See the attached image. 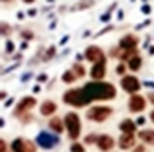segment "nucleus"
<instances>
[{
    "label": "nucleus",
    "instance_id": "1a4fd4ad",
    "mask_svg": "<svg viewBox=\"0 0 154 152\" xmlns=\"http://www.w3.org/2000/svg\"><path fill=\"white\" fill-rule=\"evenodd\" d=\"M12 150L14 152H33V145L23 138H18L16 142L12 143Z\"/></svg>",
    "mask_w": 154,
    "mask_h": 152
},
{
    "label": "nucleus",
    "instance_id": "72a5a7b5",
    "mask_svg": "<svg viewBox=\"0 0 154 152\" xmlns=\"http://www.w3.org/2000/svg\"><path fill=\"white\" fill-rule=\"evenodd\" d=\"M4 2H11V0H4Z\"/></svg>",
    "mask_w": 154,
    "mask_h": 152
},
{
    "label": "nucleus",
    "instance_id": "39448f33",
    "mask_svg": "<svg viewBox=\"0 0 154 152\" xmlns=\"http://www.w3.org/2000/svg\"><path fill=\"white\" fill-rule=\"evenodd\" d=\"M121 86H123V89H125V91H128V93H137V91L140 89V82H138V79H137V77H133V75L123 77Z\"/></svg>",
    "mask_w": 154,
    "mask_h": 152
},
{
    "label": "nucleus",
    "instance_id": "bb28decb",
    "mask_svg": "<svg viewBox=\"0 0 154 152\" xmlns=\"http://www.w3.org/2000/svg\"><path fill=\"white\" fill-rule=\"evenodd\" d=\"M28 14H30V16H35V14H37V11H35V9H30Z\"/></svg>",
    "mask_w": 154,
    "mask_h": 152
},
{
    "label": "nucleus",
    "instance_id": "0eeeda50",
    "mask_svg": "<svg viewBox=\"0 0 154 152\" xmlns=\"http://www.w3.org/2000/svg\"><path fill=\"white\" fill-rule=\"evenodd\" d=\"M86 58L89 61H93V63H98V61H103V53H102V49L96 47V46H89L86 49Z\"/></svg>",
    "mask_w": 154,
    "mask_h": 152
},
{
    "label": "nucleus",
    "instance_id": "f3484780",
    "mask_svg": "<svg viewBox=\"0 0 154 152\" xmlns=\"http://www.w3.org/2000/svg\"><path fill=\"white\" fill-rule=\"evenodd\" d=\"M140 65H142V59H140V56H133L131 59H130V63H128L130 70H133V72H137V70L140 68Z\"/></svg>",
    "mask_w": 154,
    "mask_h": 152
},
{
    "label": "nucleus",
    "instance_id": "ddd939ff",
    "mask_svg": "<svg viewBox=\"0 0 154 152\" xmlns=\"http://www.w3.org/2000/svg\"><path fill=\"white\" fill-rule=\"evenodd\" d=\"M133 143H135V136L131 133H125L119 138V147L121 149H130V147H133Z\"/></svg>",
    "mask_w": 154,
    "mask_h": 152
},
{
    "label": "nucleus",
    "instance_id": "4468645a",
    "mask_svg": "<svg viewBox=\"0 0 154 152\" xmlns=\"http://www.w3.org/2000/svg\"><path fill=\"white\" fill-rule=\"evenodd\" d=\"M56 112V103L54 102H44L40 105V114L42 115H51Z\"/></svg>",
    "mask_w": 154,
    "mask_h": 152
},
{
    "label": "nucleus",
    "instance_id": "7c9ffc66",
    "mask_svg": "<svg viewBox=\"0 0 154 152\" xmlns=\"http://www.w3.org/2000/svg\"><path fill=\"white\" fill-rule=\"evenodd\" d=\"M23 2H25V4H33L35 0H23Z\"/></svg>",
    "mask_w": 154,
    "mask_h": 152
},
{
    "label": "nucleus",
    "instance_id": "c756f323",
    "mask_svg": "<svg viewBox=\"0 0 154 152\" xmlns=\"http://www.w3.org/2000/svg\"><path fill=\"white\" fill-rule=\"evenodd\" d=\"M0 145H2V152H5V142H2Z\"/></svg>",
    "mask_w": 154,
    "mask_h": 152
},
{
    "label": "nucleus",
    "instance_id": "2f4dec72",
    "mask_svg": "<svg viewBox=\"0 0 154 152\" xmlns=\"http://www.w3.org/2000/svg\"><path fill=\"white\" fill-rule=\"evenodd\" d=\"M151 121H152V123H154V110H152V112H151Z\"/></svg>",
    "mask_w": 154,
    "mask_h": 152
},
{
    "label": "nucleus",
    "instance_id": "f03ea898",
    "mask_svg": "<svg viewBox=\"0 0 154 152\" xmlns=\"http://www.w3.org/2000/svg\"><path fill=\"white\" fill-rule=\"evenodd\" d=\"M63 102L74 105V107H84V105H88L91 100L88 98L86 91H84V87H82V89H72V91H67V93L63 95Z\"/></svg>",
    "mask_w": 154,
    "mask_h": 152
},
{
    "label": "nucleus",
    "instance_id": "b1692460",
    "mask_svg": "<svg viewBox=\"0 0 154 152\" xmlns=\"http://www.w3.org/2000/svg\"><path fill=\"white\" fill-rule=\"evenodd\" d=\"M125 70H126V67L123 65V63H121V65L117 67V74H119V75H123V74H125Z\"/></svg>",
    "mask_w": 154,
    "mask_h": 152
},
{
    "label": "nucleus",
    "instance_id": "a211bd4d",
    "mask_svg": "<svg viewBox=\"0 0 154 152\" xmlns=\"http://www.w3.org/2000/svg\"><path fill=\"white\" fill-rule=\"evenodd\" d=\"M121 131H123V133H131L133 135L135 124L131 123V121H123V123H121Z\"/></svg>",
    "mask_w": 154,
    "mask_h": 152
},
{
    "label": "nucleus",
    "instance_id": "a878e982",
    "mask_svg": "<svg viewBox=\"0 0 154 152\" xmlns=\"http://www.w3.org/2000/svg\"><path fill=\"white\" fill-rule=\"evenodd\" d=\"M14 49V44L12 42H7V51H12Z\"/></svg>",
    "mask_w": 154,
    "mask_h": 152
},
{
    "label": "nucleus",
    "instance_id": "2eb2a0df",
    "mask_svg": "<svg viewBox=\"0 0 154 152\" xmlns=\"http://www.w3.org/2000/svg\"><path fill=\"white\" fill-rule=\"evenodd\" d=\"M33 105H35V100H33V98H25V100H21V103H19L18 108H16V114H21V112H25V110H30Z\"/></svg>",
    "mask_w": 154,
    "mask_h": 152
},
{
    "label": "nucleus",
    "instance_id": "c85d7f7f",
    "mask_svg": "<svg viewBox=\"0 0 154 152\" xmlns=\"http://www.w3.org/2000/svg\"><path fill=\"white\" fill-rule=\"evenodd\" d=\"M135 152H144V147H137V149H135Z\"/></svg>",
    "mask_w": 154,
    "mask_h": 152
},
{
    "label": "nucleus",
    "instance_id": "f8f14e48",
    "mask_svg": "<svg viewBox=\"0 0 154 152\" xmlns=\"http://www.w3.org/2000/svg\"><path fill=\"white\" fill-rule=\"evenodd\" d=\"M96 143H98V147H100L102 150H110V149L114 147V140H112L109 135H102Z\"/></svg>",
    "mask_w": 154,
    "mask_h": 152
},
{
    "label": "nucleus",
    "instance_id": "9b49d317",
    "mask_svg": "<svg viewBox=\"0 0 154 152\" xmlns=\"http://www.w3.org/2000/svg\"><path fill=\"white\" fill-rule=\"evenodd\" d=\"M103 75H105V63H103V61H98V63H95L93 68H91V77L96 79V81H100Z\"/></svg>",
    "mask_w": 154,
    "mask_h": 152
},
{
    "label": "nucleus",
    "instance_id": "f257e3e1",
    "mask_svg": "<svg viewBox=\"0 0 154 152\" xmlns=\"http://www.w3.org/2000/svg\"><path fill=\"white\" fill-rule=\"evenodd\" d=\"M84 91L91 102L116 98V87L112 84H107V82H89L88 86H84Z\"/></svg>",
    "mask_w": 154,
    "mask_h": 152
},
{
    "label": "nucleus",
    "instance_id": "5701e85b",
    "mask_svg": "<svg viewBox=\"0 0 154 152\" xmlns=\"http://www.w3.org/2000/svg\"><path fill=\"white\" fill-rule=\"evenodd\" d=\"M75 70H74V72H75V75L77 77H81V75H84V67H81V65H75Z\"/></svg>",
    "mask_w": 154,
    "mask_h": 152
},
{
    "label": "nucleus",
    "instance_id": "393cba45",
    "mask_svg": "<svg viewBox=\"0 0 154 152\" xmlns=\"http://www.w3.org/2000/svg\"><path fill=\"white\" fill-rule=\"evenodd\" d=\"M142 12H144V14H149V12H151V7H149V5H144V7H142Z\"/></svg>",
    "mask_w": 154,
    "mask_h": 152
},
{
    "label": "nucleus",
    "instance_id": "9d476101",
    "mask_svg": "<svg viewBox=\"0 0 154 152\" xmlns=\"http://www.w3.org/2000/svg\"><path fill=\"white\" fill-rule=\"evenodd\" d=\"M121 47L125 49V51H133L135 46L138 44V40H137V37L135 35H125V37L121 38Z\"/></svg>",
    "mask_w": 154,
    "mask_h": 152
},
{
    "label": "nucleus",
    "instance_id": "412c9836",
    "mask_svg": "<svg viewBox=\"0 0 154 152\" xmlns=\"http://www.w3.org/2000/svg\"><path fill=\"white\" fill-rule=\"evenodd\" d=\"M70 150L72 152H86V149H84L82 143H74V145L70 147Z\"/></svg>",
    "mask_w": 154,
    "mask_h": 152
},
{
    "label": "nucleus",
    "instance_id": "cd10ccee",
    "mask_svg": "<svg viewBox=\"0 0 154 152\" xmlns=\"http://www.w3.org/2000/svg\"><path fill=\"white\" fill-rule=\"evenodd\" d=\"M109 18H110V14H103V16H102V19H103V21H107Z\"/></svg>",
    "mask_w": 154,
    "mask_h": 152
},
{
    "label": "nucleus",
    "instance_id": "20e7f679",
    "mask_svg": "<svg viewBox=\"0 0 154 152\" xmlns=\"http://www.w3.org/2000/svg\"><path fill=\"white\" fill-rule=\"evenodd\" d=\"M110 114H112V108H109V107H93L88 110V117L91 121H98V123L105 121Z\"/></svg>",
    "mask_w": 154,
    "mask_h": 152
},
{
    "label": "nucleus",
    "instance_id": "7ed1b4c3",
    "mask_svg": "<svg viewBox=\"0 0 154 152\" xmlns=\"http://www.w3.org/2000/svg\"><path fill=\"white\" fill-rule=\"evenodd\" d=\"M65 126H67L68 129V136L70 138H79V135H81V119H79V115L74 114V112H70V114L65 115Z\"/></svg>",
    "mask_w": 154,
    "mask_h": 152
},
{
    "label": "nucleus",
    "instance_id": "dca6fc26",
    "mask_svg": "<svg viewBox=\"0 0 154 152\" xmlns=\"http://www.w3.org/2000/svg\"><path fill=\"white\" fill-rule=\"evenodd\" d=\"M138 136H140L145 143H152V145H154V131H151V129H145V131H140V135H138Z\"/></svg>",
    "mask_w": 154,
    "mask_h": 152
},
{
    "label": "nucleus",
    "instance_id": "473e14b6",
    "mask_svg": "<svg viewBox=\"0 0 154 152\" xmlns=\"http://www.w3.org/2000/svg\"><path fill=\"white\" fill-rule=\"evenodd\" d=\"M151 102H152V103H154V95H151Z\"/></svg>",
    "mask_w": 154,
    "mask_h": 152
},
{
    "label": "nucleus",
    "instance_id": "4be33fe9",
    "mask_svg": "<svg viewBox=\"0 0 154 152\" xmlns=\"http://www.w3.org/2000/svg\"><path fill=\"white\" fill-rule=\"evenodd\" d=\"M93 2H81V4H77L75 7H74V11H77V9H84V7H89Z\"/></svg>",
    "mask_w": 154,
    "mask_h": 152
},
{
    "label": "nucleus",
    "instance_id": "423d86ee",
    "mask_svg": "<svg viewBox=\"0 0 154 152\" xmlns=\"http://www.w3.org/2000/svg\"><path fill=\"white\" fill-rule=\"evenodd\" d=\"M37 143L40 147H44V149H51V147H54L58 143V138H54L53 135H49V133H40L37 136Z\"/></svg>",
    "mask_w": 154,
    "mask_h": 152
},
{
    "label": "nucleus",
    "instance_id": "6e6552de",
    "mask_svg": "<svg viewBox=\"0 0 154 152\" xmlns=\"http://www.w3.org/2000/svg\"><path fill=\"white\" fill-rule=\"evenodd\" d=\"M128 107H130L131 112H142L145 108V100L140 95H135V96L130 98V105H128Z\"/></svg>",
    "mask_w": 154,
    "mask_h": 152
},
{
    "label": "nucleus",
    "instance_id": "aec40b11",
    "mask_svg": "<svg viewBox=\"0 0 154 152\" xmlns=\"http://www.w3.org/2000/svg\"><path fill=\"white\" fill-rule=\"evenodd\" d=\"M75 77H77L75 72H65V74H63V82H72Z\"/></svg>",
    "mask_w": 154,
    "mask_h": 152
},
{
    "label": "nucleus",
    "instance_id": "6ab92c4d",
    "mask_svg": "<svg viewBox=\"0 0 154 152\" xmlns=\"http://www.w3.org/2000/svg\"><path fill=\"white\" fill-rule=\"evenodd\" d=\"M49 126H51V129H54L56 133H61V131H63V126H61V121H60V119H56V117L49 121Z\"/></svg>",
    "mask_w": 154,
    "mask_h": 152
}]
</instances>
